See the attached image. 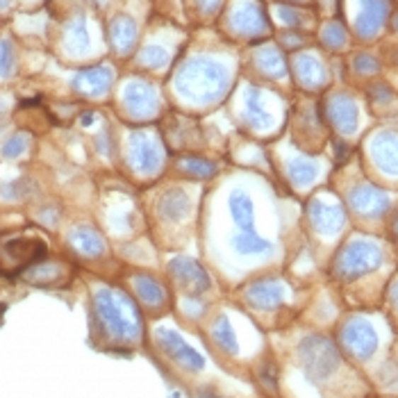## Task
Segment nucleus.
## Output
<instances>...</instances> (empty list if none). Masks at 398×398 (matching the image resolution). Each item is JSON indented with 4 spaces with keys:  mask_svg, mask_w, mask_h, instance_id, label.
I'll list each match as a JSON object with an SVG mask.
<instances>
[{
    "mask_svg": "<svg viewBox=\"0 0 398 398\" xmlns=\"http://www.w3.org/2000/svg\"><path fill=\"white\" fill-rule=\"evenodd\" d=\"M298 360H300L303 371L307 373V378L314 382L328 380L341 364L337 346L324 335H309L300 341Z\"/></svg>",
    "mask_w": 398,
    "mask_h": 398,
    "instance_id": "1",
    "label": "nucleus"
},
{
    "mask_svg": "<svg viewBox=\"0 0 398 398\" xmlns=\"http://www.w3.org/2000/svg\"><path fill=\"white\" fill-rule=\"evenodd\" d=\"M385 260L382 249L371 239H353L343 246L335 262V273L341 280H355L375 271Z\"/></svg>",
    "mask_w": 398,
    "mask_h": 398,
    "instance_id": "2",
    "label": "nucleus"
},
{
    "mask_svg": "<svg viewBox=\"0 0 398 398\" xmlns=\"http://www.w3.org/2000/svg\"><path fill=\"white\" fill-rule=\"evenodd\" d=\"M348 205L364 221H375L382 219L392 207L390 196L380 189L371 185V182H360L348 191Z\"/></svg>",
    "mask_w": 398,
    "mask_h": 398,
    "instance_id": "3",
    "label": "nucleus"
},
{
    "mask_svg": "<svg viewBox=\"0 0 398 398\" xmlns=\"http://www.w3.org/2000/svg\"><path fill=\"white\" fill-rule=\"evenodd\" d=\"M341 346L355 360H369L378 348V335L373 326L364 319H351L341 328Z\"/></svg>",
    "mask_w": 398,
    "mask_h": 398,
    "instance_id": "4",
    "label": "nucleus"
},
{
    "mask_svg": "<svg viewBox=\"0 0 398 398\" xmlns=\"http://www.w3.org/2000/svg\"><path fill=\"white\" fill-rule=\"evenodd\" d=\"M0 251L16 264H37L46 257V244L35 237H12L3 241Z\"/></svg>",
    "mask_w": 398,
    "mask_h": 398,
    "instance_id": "5",
    "label": "nucleus"
},
{
    "mask_svg": "<svg viewBox=\"0 0 398 398\" xmlns=\"http://www.w3.org/2000/svg\"><path fill=\"white\" fill-rule=\"evenodd\" d=\"M373 162L387 176H398V132L385 130L371 144Z\"/></svg>",
    "mask_w": 398,
    "mask_h": 398,
    "instance_id": "6",
    "label": "nucleus"
},
{
    "mask_svg": "<svg viewBox=\"0 0 398 398\" xmlns=\"http://www.w3.org/2000/svg\"><path fill=\"white\" fill-rule=\"evenodd\" d=\"M309 219L312 225L324 232V234H332V232H339L343 228V223H346V214L339 205L335 203H324V200H314L309 205Z\"/></svg>",
    "mask_w": 398,
    "mask_h": 398,
    "instance_id": "7",
    "label": "nucleus"
},
{
    "mask_svg": "<svg viewBox=\"0 0 398 398\" xmlns=\"http://www.w3.org/2000/svg\"><path fill=\"white\" fill-rule=\"evenodd\" d=\"M387 21V3L385 0H364L362 14L358 16V35L360 39H373Z\"/></svg>",
    "mask_w": 398,
    "mask_h": 398,
    "instance_id": "8",
    "label": "nucleus"
},
{
    "mask_svg": "<svg viewBox=\"0 0 398 398\" xmlns=\"http://www.w3.org/2000/svg\"><path fill=\"white\" fill-rule=\"evenodd\" d=\"M159 341H162V348L169 353V358L176 360L178 364H182V367H187V369H200L203 367V360L176 335V332L164 330L162 335H159Z\"/></svg>",
    "mask_w": 398,
    "mask_h": 398,
    "instance_id": "9",
    "label": "nucleus"
},
{
    "mask_svg": "<svg viewBox=\"0 0 398 398\" xmlns=\"http://www.w3.org/2000/svg\"><path fill=\"white\" fill-rule=\"evenodd\" d=\"M330 121L339 132L351 135L358 127V107L348 96H337L330 103Z\"/></svg>",
    "mask_w": 398,
    "mask_h": 398,
    "instance_id": "10",
    "label": "nucleus"
},
{
    "mask_svg": "<svg viewBox=\"0 0 398 398\" xmlns=\"http://www.w3.org/2000/svg\"><path fill=\"white\" fill-rule=\"evenodd\" d=\"M249 298L257 307L271 309L285 300V287L278 280H273V278H268V280H260L249 289Z\"/></svg>",
    "mask_w": 398,
    "mask_h": 398,
    "instance_id": "11",
    "label": "nucleus"
},
{
    "mask_svg": "<svg viewBox=\"0 0 398 398\" xmlns=\"http://www.w3.org/2000/svg\"><path fill=\"white\" fill-rule=\"evenodd\" d=\"M228 207L234 223L239 225L244 232H253L255 230V207H253V200L249 193L244 191H234L230 200H228Z\"/></svg>",
    "mask_w": 398,
    "mask_h": 398,
    "instance_id": "12",
    "label": "nucleus"
},
{
    "mask_svg": "<svg viewBox=\"0 0 398 398\" xmlns=\"http://www.w3.org/2000/svg\"><path fill=\"white\" fill-rule=\"evenodd\" d=\"M96 309H98L101 319H103L105 324L110 326L114 332H118V335H127L125 324H123V319H121V312L116 309L114 298L107 294V292H101L98 296H96Z\"/></svg>",
    "mask_w": 398,
    "mask_h": 398,
    "instance_id": "13",
    "label": "nucleus"
},
{
    "mask_svg": "<svg viewBox=\"0 0 398 398\" xmlns=\"http://www.w3.org/2000/svg\"><path fill=\"white\" fill-rule=\"evenodd\" d=\"M232 246H234L239 255H262V253H271L273 251V244L268 239H264V237L255 234V232L237 234L232 239Z\"/></svg>",
    "mask_w": 398,
    "mask_h": 398,
    "instance_id": "14",
    "label": "nucleus"
},
{
    "mask_svg": "<svg viewBox=\"0 0 398 398\" xmlns=\"http://www.w3.org/2000/svg\"><path fill=\"white\" fill-rule=\"evenodd\" d=\"M64 275V268L59 264H41L37 262L35 266H30L25 271V280L32 285H41V287H48V285H57Z\"/></svg>",
    "mask_w": 398,
    "mask_h": 398,
    "instance_id": "15",
    "label": "nucleus"
},
{
    "mask_svg": "<svg viewBox=\"0 0 398 398\" xmlns=\"http://www.w3.org/2000/svg\"><path fill=\"white\" fill-rule=\"evenodd\" d=\"M71 241H73V246H75V249H78L80 253L89 255V257L98 255V253L105 249V244H103L101 237L96 234L93 230H89V228H75V230L71 232Z\"/></svg>",
    "mask_w": 398,
    "mask_h": 398,
    "instance_id": "16",
    "label": "nucleus"
},
{
    "mask_svg": "<svg viewBox=\"0 0 398 398\" xmlns=\"http://www.w3.org/2000/svg\"><path fill=\"white\" fill-rule=\"evenodd\" d=\"M289 171V178H292V182H296V185L300 187H307L312 185V182L317 180L319 176V164H314L312 159H292L287 166Z\"/></svg>",
    "mask_w": 398,
    "mask_h": 398,
    "instance_id": "17",
    "label": "nucleus"
},
{
    "mask_svg": "<svg viewBox=\"0 0 398 398\" xmlns=\"http://www.w3.org/2000/svg\"><path fill=\"white\" fill-rule=\"evenodd\" d=\"M174 271H176V275L180 278L182 283H193V287H196V283L200 285V287H207V278L200 273V268L193 264V262H189V260H178L176 264H174Z\"/></svg>",
    "mask_w": 398,
    "mask_h": 398,
    "instance_id": "18",
    "label": "nucleus"
},
{
    "mask_svg": "<svg viewBox=\"0 0 398 398\" xmlns=\"http://www.w3.org/2000/svg\"><path fill=\"white\" fill-rule=\"evenodd\" d=\"M187 196L182 191H171L169 196L162 200V212L166 219H180L187 212Z\"/></svg>",
    "mask_w": 398,
    "mask_h": 398,
    "instance_id": "19",
    "label": "nucleus"
},
{
    "mask_svg": "<svg viewBox=\"0 0 398 398\" xmlns=\"http://www.w3.org/2000/svg\"><path fill=\"white\" fill-rule=\"evenodd\" d=\"M139 294H142L146 300L150 303H155V300H162V287H159L155 280H150V278H137L135 280Z\"/></svg>",
    "mask_w": 398,
    "mask_h": 398,
    "instance_id": "20",
    "label": "nucleus"
},
{
    "mask_svg": "<svg viewBox=\"0 0 398 398\" xmlns=\"http://www.w3.org/2000/svg\"><path fill=\"white\" fill-rule=\"evenodd\" d=\"M25 148H28V137L25 135H14V137H9L7 142L3 144V157L14 159L18 155H23Z\"/></svg>",
    "mask_w": 398,
    "mask_h": 398,
    "instance_id": "21",
    "label": "nucleus"
},
{
    "mask_svg": "<svg viewBox=\"0 0 398 398\" xmlns=\"http://www.w3.org/2000/svg\"><path fill=\"white\" fill-rule=\"evenodd\" d=\"M214 337H217V341L221 343L223 348L234 351V337H232V332L228 328V321H225V319H219V326L214 328Z\"/></svg>",
    "mask_w": 398,
    "mask_h": 398,
    "instance_id": "22",
    "label": "nucleus"
},
{
    "mask_svg": "<svg viewBox=\"0 0 398 398\" xmlns=\"http://www.w3.org/2000/svg\"><path fill=\"white\" fill-rule=\"evenodd\" d=\"M12 67H14L12 46H9L7 41H3V44H0V73L9 75V73H12Z\"/></svg>",
    "mask_w": 398,
    "mask_h": 398,
    "instance_id": "23",
    "label": "nucleus"
},
{
    "mask_svg": "<svg viewBox=\"0 0 398 398\" xmlns=\"http://www.w3.org/2000/svg\"><path fill=\"white\" fill-rule=\"evenodd\" d=\"M355 69H358V73L371 75V73H375L380 69V62L375 57H371V55H360L358 59H355Z\"/></svg>",
    "mask_w": 398,
    "mask_h": 398,
    "instance_id": "24",
    "label": "nucleus"
},
{
    "mask_svg": "<svg viewBox=\"0 0 398 398\" xmlns=\"http://www.w3.org/2000/svg\"><path fill=\"white\" fill-rule=\"evenodd\" d=\"M3 193H5V198H12V200L25 198V193H28V182H23V180L12 182V185L3 187Z\"/></svg>",
    "mask_w": 398,
    "mask_h": 398,
    "instance_id": "25",
    "label": "nucleus"
},
{
    "mask_svg": "<svg viewBox=\"0 0 398 398\" xmlns=\"http://www.w3.org/2000/svg\"><path fill=\"white\" fill-rule=\"evenodd\" d=\"M182 166L189 169L191 174H198V176H212L214 174V166L207 164V162H200V159H187Z\"/></svg>",
    "mask_w": 398,
    "mask_h": 398,
    "instance_id": "26",
    "label": "nucleus"
},
{
    "mask_svg": "<svg viewBox=\"0 0 398 398\" xmlns=\"http://www.w3.org/2000/svg\"><path fill=\"white\" fill-rule=\"evenodd\" d=\"M392 298H394V305L398 307V283H396V287H394V292H392Z\"/></svg>",
    "mask_w": 398,
    "mask_h": 398,
    "instance_id": "27",
    "label": "nucleus"
},
{
    "mask_svg": "<svg viewBox=\"0 0 398 398\" xmlns=\"http://www.w3.org/2000/svg\"><path fill=\"white\" fill-rule=\"evenodd\" d=\"M394 234H396V237H398V217H396V219H394Z\"/></svg>",
    "mask_w": 398,
    "mask_h": 398,
    "instance_id": "28",
    "label": "nucleus"
},
{
    "mask_svg": "<svg viewBox=\"0 0 398 398\" xmlns=\"http://www.w3.org/2000/svg\"><path fill=\"white\" fill-rule=\"evenodd\" d=\"M396 30H398V16H396Z\"/></svg>",
    "mask_w": 398,
    "mask_h": 398,
    "instance_id": "29",
    "label": "nucleus"
}]
</instances>
